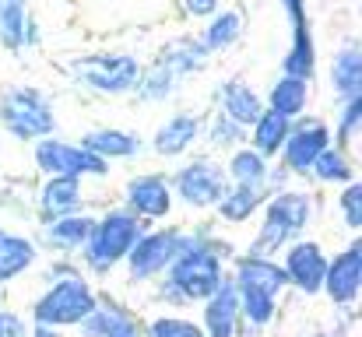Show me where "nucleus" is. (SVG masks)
I'll list each match as a JSON object with an SVG mask.
<instances>
[{
  "mask_svg": "<svg viewBox=\"0 0 362 337\" xmlns=\"http://www.w3.org/2000/svg\"><path fill=\"white\" fill-rule=\"evenodd\" d=\"M183 190H187L190 201H208V197L215 194V179H211L204 169H194V172L183 176Z\"/></svg>",
  "mask_w": 362,
  "mask_h": 337,
  "instance_id": "nucleus-9",
  "label": "nucleus"
},
{
  "mask_svg": "<svg viewBox=\"0 0 362 337\" xmlns=\"http://www.w3.org/2000/svg\"><path fill=\"white\" fill-rule=\"evenodd\" d=\"M229 112H233L236 119H257V99L236 88V92L229 95Z\"/></svg>",
  "mask_w": 362,
  "mask_h": 337,
  "instance_id": "nucleus-14",
  "label": "nucleus"
},
{
  "mask_svg": "<svg viewBox=\"0 0 362 337\" xmlns=\"http://www.w3.org/2000/svg\"><path fill=\"white\" fill-rule=\"evenodd\" d=\"M88 148L113 151V155H127L134 144H130V137H123V134H95V137H88Z\"/></svg>",
  "mask_w": 362,
  "mask_h": 337,
  "instance_id": "nucleus-13",
  "label": "nucleus"
},
{
  "mask_svg": "<svg viewBox=\"0 0 362 337\" xmlns=\"http://www.w3.org/2000/svg\"><path fill=\"white\" fill-rule=\"evenodd\" d=\"M281 137H285V116H281V112L264 116V119H260V126H257V144H260L264 151H274Z\"/></svg>",
  "mask_w": 362,
  "mask_h": 337,
  "instance_id": "nucleus-8",
  "label": "nucleus"
},
{
  "mask_svg": "<svg viewBox=\"0 0 362 337\" xmlns=\"http://www.w3.org/2000/svg\"><path fill=\"white\" fill-rule=\"evenodd\" d=\"M236 176H240L243 183L260 179V158H253V155H240V158H236Z\"/></svg>",
  "mask_w": 362,
  "mask_h": 337,
  "instance_id": "nucleus-16",
  "label": "nucleus"
},
{
  "mask_svg": "<svg viewBox=\"0 0 362 337\" xmlns=\"http://www.w3.org/2000/svg\"><path fill=\"white\" fill-rule=\"evenodd\" d=\"M130 235H134V225L127 222V218H113V222H106V228H103V253L117 256L123 246L130 242Z\"/></svg>",
  "mask_w": 362,
  "mask_h": 337,
  "instance_id": "nucleus-6",
  "label": "nucleus"
},
{
  "mask_svg": "<svg viewBox=\"0 0 362 337\" xmlns=\"http://www.w3.org/2000/svg\"><path fill=\"white\" fill-rule=\"evenodd\" d=\"M303 106V85L299 81H285V85H278V92H274V110L281 112H296Z\"/></svg>",
  "mask_w": 362,
  "mask_h": 337,
  "instance_id": "nucleus-10",
  "label": "nucleus"
},
{
  "mask_svg": "<svg viewBox=\"0 0 362 337\" xmlns=\"http://www.w3.org/2000/svg\"><path fill=\"white\" fill-rule=\"evenodd\" d=\"M194 137V123L190 119H176V123H169L162 134H158V151H180L187 141Z\"/></svg>",
  "mask_w": 362,
  "mask_h": 337,
  "instance_id": "nucleus-7",
  "label": "nucleus"
},
{
  "mask_svg": "<svg viewBox=\"0 0 362 337\" xmlns=\"http://www.w3.org/2000/svg\"><path fill=\"white\" fill-rule=\"evenodd\" d=\"M345 208H349V215H352V222H356V218H359V190H349Z\"/></svg>",
  "mask_w": 362,
  "mask_h": 337,
  "instance_id": "nucleus-18",
  "label": "nucleus"
},
{
  "mask_svg": "<svg viewBox=\"0 0 362 337\" xmlns=\"http://www.w3.org/2000/svg\"><path fill=\"white\" fill-rule=\"evenodd\" d=\"M292 267H296V274L303 278V285H313V281H317V274H320L317 249H313V246H310V249H299V253L292 256Z\"/></svg>",
  "mask_w": 362,
  "mask_h": 337,
  "instance_id": "nucleus-12",
  "label": "nucleus"
},
{
  "mask_svg": "<svg viewBox=\"0 0 362 337\" xmlns=\"http://www.w3.org/2000/svg\"><path fill=\"white\" fill-rule=\"evenodd\" d=\"M39 158L53 172H81V169L103 172V162L95 155H81V151H71V148H60V144H42L39 148Z\"/></svg>",
  "mask_w": 362,
  "mask_h": 337,
  "instance_id": "nucleus-1",
  "label": "nucleus"
},
{
  "mask_svg": "<svg viewBox=\"0 0 362 337\" xmlns=\"http://www.w3.org/2000/svg\"><path fill=\"white\" fill-rule=\"evenodd\" d=\"M46 197H49V204H57V208L74 204V179H60V183H53V187L46 190Z\"/></svg>",
  "mask_w": 362,
  "mask_h": 337,
  "instance_id": "nucleus-15",
  "label": "nucleus"
},
{
  "mask_svg": "<svg viewBox=\"0 0 362 337\" xmlns=\"http://www.w3.org/2000/svg\"><path fill=\"white\" fill-rule=\"evenodd\" d=\"M356 278H359V256L356 253H349L341 264H334V274H331V292L334 295H352V288H356Z\"/></svg>",
  "mask_w": 362,
  "mask_h": 337,
  "instance_id": "nucleus-4",
  "label": "nucleus"
},
{
  "mask_svg": "<svg viewBox=\"0 0 362 337\" xmlns=\"http://www.w3.org/2000/svg\"><path fill=\"white\" fill-rule=\"evenodd\" d=\"M25 260H28V246H21L14 239H0V274H11Z\"/></svg>",
  "mask_w": 362,
  "mask_h": 337,
  "instance_id": "nucleus-11",
  "label": "nucleus"
},
{
  "mask_svg": "<svg viewBox=\"0 0 362 337\" xmlns=\"http://www.w3.org/2000/svg\"><path fill=\"white\" fill-rule=\"evenodd\" d=\"M134 204H137L141 211H148V215L165 211V190H162V183H158V179H141V183L134 187Z\"/></svg>",
  "mask_w": 362,
  "mask_h": 337,
  "instance_id": "nucleus-3",
  "label": "nucleus"
},
{
  "mask_svg": "<svg viewBox=\"0 0 362 337\" xmlns=\"http://www.w3.org/2000/svg\"><path fill=\"white\" fill-rule=\"evenodd\" d=\"M78 309L85 313V292H78V288H64L49 306H46V317H57V320H71V317H78Z\"/></svg>",
  "mask_w": 362,
  "mask_h": 337,
  "instance_id": "nucleus-5",
  "label": "nucleus"
},
{
  "mask_svg": "<svg viewBox=\"0 0 362 337\" xmlns=\"http://www.w3.org/2000/svg\"><path fill=\"white\" fill-rule=\"evenodd\" d=\"M320 176H324V179H331V176H349V169H345V162H341L338 155H324V158H320Z\"/></svg>",
  "mask_w": 362,
  "mask_h": 337,
  "instance_id": "nucleus-17",
  "label": "nucleus"
},
{
  "mask_svg": "<svg viewBox=\"0 0 362 337\" xmlns=\"http://www.w3.org/2000/svg\"><path fill=\"white\" fill-rule=\"evenodd\" d=\"M324 141H327V134H324L320 126H313L310 134H306V130H303V134H296V141L288 144V162H292L296 169L310 165V162L324 151Z\"/></svg>",
  "mask_w": 362,
  "mask_h": 337,
  "instance_id": "nucleus-2",
  "label": "nucleus"
}]
</instances>
